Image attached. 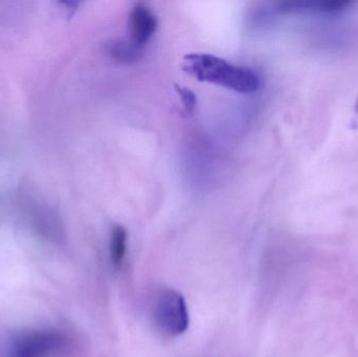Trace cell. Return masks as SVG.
<instances>
[{
  "label": "cell",
  "mask_w": 358,
  "mask_h": 357,
  "mask_svg": "<svg viewBox=\"0 0 358 357\" xmlns=\"http://www.w3.org/2000/svg\"><path fill=\"white\" fill-rule=\"evenodd\" d=\"M181 67L199 81L224 86L241 94L256 92L260 86V78L252 69L237 66L213 54H187Z\"/></svg>",
  "instance_id": "cell-1"
},
{
  "label": "cell",
  "mask_w": 358,
  "mask_h": 357,
  "mask_svg": "<svg viewBox=\"0 0 358 357\" xmlns=\"http://www.w3.org/2000/svg\"><path fill=\"white\" fill-rule=\"evenodd\" d=\"M153 316L162 331L178 337L189 328V310L185 298L174 289H164L155 304Z\"/></svg>",
  "instance_id": "cell-2"
},
{
  "label": "cell",
  "mask_w": 358,
  "mask_h": 357,
  "mask_svg": "<svg viewBox=\"0 0 358 357\" xmlns=\"http://www.w3.org/2000/svg\"><path fill=\"white\" fill-rule=\"evenodd\" d=\"M63 346V337L50 330L31 331L14 340L12 357H48Z\"/></svg>",
  "instance_id": "cell-3"
},
{
  "label": "cell",
  "mask_w": 358,
  "mask_h": 357,
  "mask_svg": "<svg viewBox=\"0 0 358 357\" xmlns=\"http://www.w3.org/2000/svg\"><path fill=\"white\" fill-rule=\"evenodd\" d=\"M352 2L346 0H292L279 4V10L284 13L301 14L336 15L349 10Z\"/></svg>",
  "instance_id": "cell-4"
},
{
  "label": "cell",
  "mask_w": 358,
  "mask_h": 357,
  "mask_svg": "<svg viewBox=\"0 0 358 357\" xmlns=\"http://www.w3.org/2000/svg\"><path fill=\"white\" fill-rule=\"evenodd\" d=\"M157 20L152 10L143 3L136 4L130 15L131 40L140 46H144L157 31Z\"/></svg>",
  "instance_id": "cell-5"
},
{
  "label": "cell",
  "mask_w": 358,
  "mask_h": 357,
  "mask_svg": "<svg viewBox=\"0 0 358 357\" xmlns=\"http://www.w3.org/2000/svg\"><path fill=\"white\" fill-rule=\"evenodd\" d=\"M142 46L134 41L115 40L107 44L106 50L109 56L120 62L131 63L138 60L142 56Z\"/></svg>",
  "instance_id": "cell-6"
},
{
  "label": "cell",
  "mask_w": 358,
  "mask_h": 357,
  "mask_svg": "<svg viewBox=\"0 0 358 357\" xmlns=\"http://www.w3.org/2000/svg\"><path fill=\"white\" fill-rule=\"evenodd\" d=\"M127 247V232L121 226L113 228L110 237V258L115 268H120L125 258Z\"/></svg>",
  "instance_id": "cell-7"
},
{
  "label": "cell",
  "mask_w": 358,
  "mask_h": 357,
  "mask_svg": "<svg viewBox=\"0 0 358 357\" xmlns=\"http://www.w3.org/2000/svg\"><path fill=\"white\" fill-rule=\"evenodd\" d=\"M176 88L178 96L182 100L185 109L189 112L193 113L196 110V106H197V99H196L195 94L187 87H181V86L176 85Z\"/></svg>",
  "instance_id": "cell-8"
},
{
  "label": "cell",
  "mask_w": 358,
  "mask_h": 357,
  "mask_svg": "<svg viewBox=\"0 0 358 357\" xmlns=\"http://www.w3.org/2000/svg\"><path fill=\"white\" fill-rule=\"evenodd\" d=\"M352 126L355 128L358 127V100L355 107V115H353Z\"/></svg>",
  "instance_id": "cell-9"
}]
</instances>
